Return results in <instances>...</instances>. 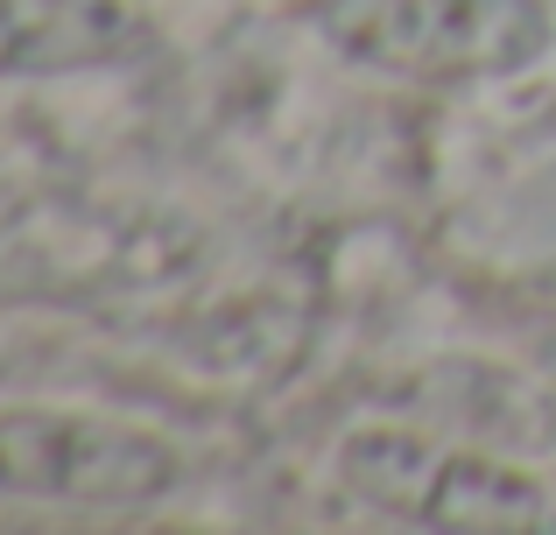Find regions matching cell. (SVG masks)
<instances>
[{
  "label": "cell",
  "instance_id": "7a4b0ae2",
  "mask_svg": "<svg viewBox=\"0 0 556 535\" xmlns=\"http://www.w3.org/2000/svg\"><path fill=\"white\" fill-rule=\"evenodd\" d=\"M339 480L367 508L408 514L444 535H556V494L515 458L437 451L408 430H359L339 451Z\"/></svg>",
  "mask_w": 556,
  "mask_h": 535
},
{
  "label": "cell",
  "instance_id": "3957f363",
  "mask_svg": "<svg viewBox=\"0 0 556 535\" xmlns=\"http://www.w3.org/2000/svg\"><path fill=\"white\" fill-rule=\"evenodd\" d=\"M177 451L155 430L92 409H0V500L127 514L177 486Z\"/></svg>",
  "mask_w": 556,
  "mask_h": 535
},
{
  "label": "cell",
  "instance_id": "6da1fadb",
  "mask_svg": "<svg viewBox=\"0 0 556 535\" xmlns=\"http://www.w3.org/2000/svg\"><path fill=\"white\" fill-rule=\"evenodd\" d=\"M311 22L353 64L402 85H501L549 56V0H311Z\"/></svg>",
  "mask_w": 556,
  "mask_h": 535
},
{
  "label": "cell",
  "instance_id": "277c9868",
  "mask_svg": "<svg viewBox=\"0 0 556 535\" xmlns=\"http://www.w3.org/2000/svg\"><path fill=\"white\" fill-rule=\"evenodd\" d=\"M155 50L135 0H0V78H85Z\"/></svg>",
  "mask_w": 556,
  "mask_h": 535
}]
</instances>
